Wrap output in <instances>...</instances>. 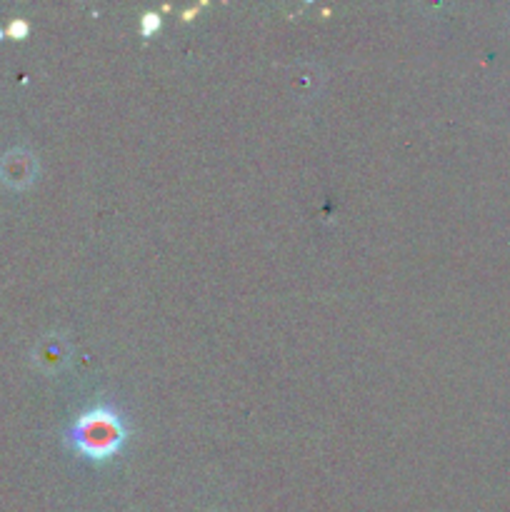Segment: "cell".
Returning a JSON list of instances; mask_svg holds the SVG:
<instances>
[{"mask_svg":"<svg viewBox=\"0 0 510 512\" xmlns=\"http://www.w3.org/2000/svg\"><path fill=\"white\" fill-rule=\"evenodd\" d=\"M70 443L75 445L80 455L103 463V460L118 455L125 445L123 420L118 418L115 410L105 408V405L85 410L70 428Z\"/></svg>","mask_w":510,"mask_h":512,"instance_id":"1","label":"cell"},{"mask_svg":"<svg viewBox=\"0 0 510 512\" xmlns=\"http://www.w3.org/2000/svg\"><path fill=\"white\" fill-rule=\"evenodd\" d=\"M33 158L25 153H10L8 158H3V165H0V173H3L5 183L8 185H25L33 178Z\"/></svg>","mask_w":510,"mask_h":512,"instance_id":"2","label":"cell"},{"mask_svg":"<svg viewBox=\"0 0 510 512\" xmlns=\"http://www.w3.org/2000/svg\"><path fill=\"white\" fill-rule=\"evenodd\" d=\"M25 33H28V23H25L23 18H15L13 23L8 25V35H13V38H23Z\"/></svg>","mask_w":510,"mask_h":512,"instance_id":"4","label":"cell"},{"mask_svg":"<svg viewBox=\"0 0 510 512\" xmlns=\"http://www.w3.org/2000/svg\"><path fill=\"white\" fill-rule=\"evenodd\" d=\"M160 28V18L155 13H145L143 20H140V33L143 35H153L155 30Z\"/></svg>","mask_w":510,"mask_h":512,"instance_id":"3","label":"cell"}]
</instances>
